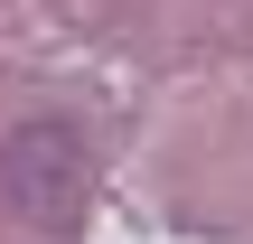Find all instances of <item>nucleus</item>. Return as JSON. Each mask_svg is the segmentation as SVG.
I'll use <instances>...</instances> for the list:
<instances>
[{
  "mask_svg": "<svg viewBox=\"0 0 253 244\" xmlns=\"http://www.w3.org/2000/svg\"><path fill=\"white\" fill-rule=\"evenodd\" d=\"M0 188H9V207H19L38 235H66L75 207H84V141H75L66 122H28V132H9V150H0Z\"/></svg>",
  "mask_w": 253,
  "mask_h": 244,
  "instance_id": "f257e3e1",
  "label": "nucleus"
}]
</instances>
